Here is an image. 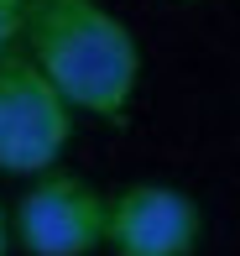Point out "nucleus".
<instances>
[{
    "label": "nucleus",
    "mask_w": 240,
    "mask_h": 256,
    "mask_svg": "<svg viewBox=\"0 0 240 256\" xmlns=\"http://www.w3.org/2000/svg\"><path fill=\"white\" fill-rule=\"evenodd\" d=\"M10 246H16V240H10V214L0 209V256H10Z\"/></svg>",
    "instance_id": "423d86ee"
},
{
    "label": "nucleus",
    "mask_w": 240,
    "mask_h": 256,
    "mask_svg": "<svg viewBox=\"0 0 240 256\" xmlns=\"http://www.w3.org/2000/svg\"><path fill=\"white\" fill-rule=\"evenodd\" d=\"M21 42L73 110L110 126L125 120L141 84V48L115 10L99 0H26Z\"/></svg>",
    "instance_id": "f257e3e1"
},
{
    "label": "nucleus",
    "mask_w": 240,
    "mask_h": 256,
    "mask_svg": "<svg viewBox=\"0 0 240 256\" xmlns=\"http://www.w3.org/2000/svg\"><path fill=\"white\" fill-rule=\"evenodd\" d=\"M73 142V104L58 94L31 52H0V172L37 178Z\"/></svg>",
    "instance_id": "f03ea898"
},
{
    "label": "nucleus",
    "mask_w": 240,
    "mask_h": 256,
    "mask_svg": "<svg viewBox=\"0 0 240 256\" xmlns=\"http://www.w3.org/2000/svg\"><path fill=\"white\" fill-rule=\"evenodd\" d=\"M204 240V214L193 194L173 183H125L110 194L105 246L115 256H193Z\"/></svg>",
    "instance_id": "20e7f679"
},
{
    "label": "nucleus",
    "mask_w": 240,
    "mask_h": 256,
    "mask_svg": "<svg viewBox=\"0 0 240 256\" xmlns=\"http://www.w3.org/2000/svg\"><path fill=\"white\" fill-rule=\"evenodd\" d=\"M21 21H26V0H0V52L21 42Z\"/></svg>",
    "instance_id": "39448f33"
},
{
    "label": "nucleus",
    "mask_w": 240,
    "mask_h": 256,
    "mask_svg": "<svg viewBox=\"0 0 240 256\" xmlns=\"http://www.w3.org/2000/svg\"><path fill=\"white\" fill-rule=\"evenodd\" d=\"M105 209L110 199L84 178L37 172L10 214V240L26 256H94L105 246Z\"/></svg>",
    "instance_id": "7ed1b4c3"
}]
</instances>
